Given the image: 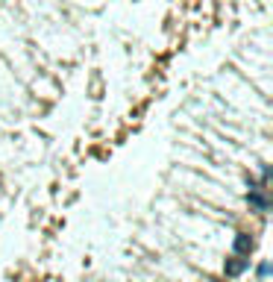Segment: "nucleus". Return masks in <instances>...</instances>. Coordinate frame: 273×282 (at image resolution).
I'll list each match as a JSON object with an SVG mask.
<instances>
[{
    "label": "nucleus",
    "instance_id": "1",
    "mask_svg": "<svg viewBox=\"0 0 273 282\" xmlns=\"http://www.w3.org/2000/svg\"><path fill=\"white\" fill-rule=\"evenodd\" d=\"M247 259H226V265H223V270H226V276H241L244 270H247Z\"/></svg>",
    "mask_w": 273,
    "mask_h": 282
},
{
    "label": "nucleus",
    "instance_id": "2",
    "mask_svg": "<svg viewBox=\"0 0 273 282\" xmlns=\"http://www.w3.org/2000/svg\"><path fill=\"white\" fill-rule=\"evenodd\" d=\"M232 247H235L238 256H247V253L253 250V238H250L247 233H238V235H235V241H232Z\"/></svg>",
    "mask_w": 273,
    "mask_h": 282
},
{
    "label": "nucleus",
    "instance_id": "3",
    "mask_svg": "<svg viewBox=\"0 0 273 282\" xmlns=\"http://www.w3.org/2000/svg\"><path fill=\"white\" fill-rule=\"evenodd\" d=\"M247 200H250V206H256V209H267V197L261 194V191H256V188H250V194H247Z\"/></svg>",
    "mask_w": 273,
    "mask_h": 282
},
{
    "label": "nucleus",
    "instance_id": "4",
    "mask_svg": "<svg viewBox=\"0 0 273 282\" xmlns=\"http://www.w3.org/2000/svg\"><path fill=\"white\" fill-rule=\"evenodd\" d=\"M267 273H270V265H267V262H261V265H258V276H267Z\"/></svg>",
    "mask_w": 273,
    "mask_h": 282
}]
</instances>
